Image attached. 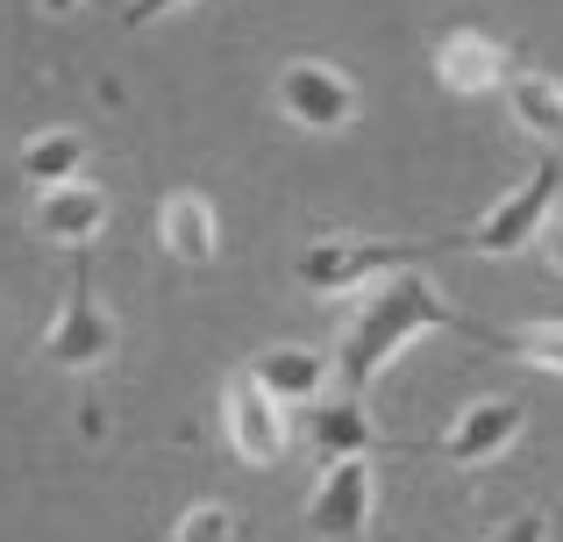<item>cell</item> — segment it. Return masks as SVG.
<instances>
[{
	"label": "cell",
	"mask_w": 563,
	"mask_h": 542,
	"mask_svg": "<svg viewBox=\"0 0 563 542\" xmlns=\"http://www.w3.org/2000/svg\"><path fill=\"white\" fill-rule=\"evenodd\" d=\"M493 343L514 364H536V372L563 378V321H514V329H493Z\"/></svg>",
	"instance_id": "16"
},
{
	"label": "cell",
	"mask_w": 563,
	"mask_h": 542,
	"mask_svg": "<svg viewBox=\"0 0 563 542\" xmlns=\"http://www.w3.org/2000/svg\"><path fill=\"white\" fill-rule=\"evenodd\" d=\"M556 200H563V157L542 151L536 165H528V179L514 186V193H499L493 208L478 214V229H471V251H478V257H514V251H528V243L542 236V222L556 214Z\"/></svg>",
	"instance_id": "4"
},
{
	"label": "cell",
	"mask_w": 563,
	"mask_h": 542,
	"mask_svg": "<svg viewBox=\"0 0 563 542\" xmlns=\"http://www.w3.org/2000/svg\"><path fill=\"white\" fill-rule=\"evenodd\" d=\"M542 257H550V272H563V214H550V222H542Z\"/></svg>",
	"instance_id": "19"
},
{
	"label": "cell",
	"mask_w": 563,
	"mask_h": 542,
	"mask_svg": "<svg viewBox=\"0 0 563 542\" xmlns=\"http://www.w3.org/2000/svg\"><path fill=\"white\" fill-rule=\"evenodd\" d=\"M378 521V472L372 457H321V486L307 493V535L357 542Z\"/></svg>",
	"instance_id": "6"
},
{
	"label": "cell",
	"mask_w": 563,
	"mask_h": 542,
	"mask_svg": "<svg viewBox=\"0 0 563 542\" xmlns=\"http://www.w3.org/2000/svg\"><path fill=\"white\" fill-rule=\"evenodd\" d=\"M172 535L179 542H229L235 535V507H186Z\"/></svg>",
	"instance_id": "17"
},
{
	"label": "cell",
	"mask_w": 563,
	"mask_h": 542,
	"mask_svg": "<svg viewBox=\"0 0 563 542\" xmlns=\"http://www.w3.org/2000/svg\"><path fill=\"white\" fill-rule=\"evenodd\" d=\"M307 443L321 450V457H372L378 450V421L372 407H364V392H343V400H307Z\"/></svg>",
	"instance_id": "13"
},
{
	"label": "cell",
	"mask_w": 563,
	"mask_h": 542,
	"mask_svg": "<svg viewBox=\"0 0 563 542\" xmlns=\"http://www.w3.org/2000/svg\"><path fill=\"white\" fill-rule=\"evenodd\" d=\"M507 71H514L507 43L485 36V29H442V36H435V79H442V93H456V100L499 93Z\"/></svg>",
	"instance_id": "10"
},
{
	"label": "cell",
	"mask_w": 563,
	"mask_h": 542,
	"mask_svg": "<svg viewBox=\"0 0 563 542\" xmlns=\"http://www.w3.org/2000/svg\"><path fill=\"white\" fill-rule=\"evenodd\" d=\"M421 243H372V236H314L300 257H292V286L321 292V300H350L364 292L372 278L399 272V265H421Z\"/></svg>",
	"instance_id": "3"
},
{
	"label": "cell",
	"mask_w": 563,
	"mask_h": 542,
	"mask_svg": "<svg viewBox=\"0 0 563 542\" xmlns=\"http://www.w3.org/2000/svg\"><path fill=\"white\" fill-rule=\"evenodd\" d=\"M29 229L57 251H93L100 229H108V193L93 179H57V186H36V208H29Z\"/></svg>",
	"instance_id": "9"
},
{
	"label": "cell",
	"mask_w": 563,
	"mask_h": 542,
	"mask_svg": "<svg viewBox=\"0 0 563 542\" xmlns=\"http://www.w3.org/2000/svg\"><path fill=\"white\" fill-rule=\"evenodd\" d=\"M221 435H229V450L250 464V472H272L278 450H286V407H278L250 372H235L229 386H221Z\"/></svg>",
	"instance_id": "8"
},
{
	"label": "cell",
	"mask_w": 563,
	"mask_h": 542,
	"mask_svg": "<svg viewBox=\"0 0 563 542\" xmlns=\"http://www.w3.org/2000/svg\"><path fill=\"white\" fill-rule=\"evenodd\" d=\"M521 429H528V407L514 400V392H485V400H471L464 414L450 421L442 464H450V472H485V464H499L521 443Z\"/></svg>",
	"instance_id": "7"
},
{
	"label": "cell",
	"mask_w": 563,
	"mask_h": 542,
	"mask_svg": "<svg viewBox=\"0 0 563 542\" xmlns=\"http://www.w3.org/2000/svg\"><path fill=\"white\" fill-rule=\"evenodd\" d=\"M86 151H93V143H86L79 129H36V136L14 151V165H22L29 186H57V179H79L86 172Z\"/></svg>",
	"instance_id": "15"
},
{
	"label": "cell",
	"mask_w": 563,
	"mask_h": 542,
	"mask_svg": "<svg viewBox=\"0 0 563 542\" xmlns=\"http://www.w3.org/2000/svg\"><path fill=\"white\" fill-rule=\"evenodd\" d=\"M272 100H278V114H286L292 129H307V136H343V129L357 122V86H350V71L321 65V57H292V65L278 71Z\"/></svg>",
	"instance_id": "5"
},
{
	"label": "cell",
	"mask_w": 563,
	"mask_h": 542,
	"mask_svg": "<svg viewBox=\"0 0 563 542\" xmlns=\"http://www.w3.org/2000/svg\"><path fill=\"white\" fill-rule=\"evenodd\" d=\"M114 350H122V321L93 292V257L71 251V292L57 307V321L43 329V364H57V372H108Z\"/></svg>",
	"instance_id": "2"
},
{
	"label": "cell",
	"mask_w": 563,
	"mask_h": 542,
	"mask_svg": "<svg viewBox=\"0 0 563 542\" xmlns=\"http://www.w3.org/2000/svg\"><path fill=\"white\" fill-rule=\"evenodd\" d=\"M243 372L257 378L278 407H307V400H321V392L335 386V357L329 350H307V343H272V350H257Z\"/></svg>",
	"instance_id": "12"
},
{
	"label": "cell",
	"mask_w": 563,
	"mask_h": 542,
	"mask_svg": "<svg viewBox=\"0 0 563 542\" xmlns=\"http://www.w3.org/2000/svg\"><path fill=\"white\" fill-rule=\"evenodd\" d=\"M499 93H507L514 122H521L528 136H542V143H563V79H550V71H536V65H514Z\"/></svg>",
	"instance_id": "14"
},
{
	"label": "cell",
	"mask_w": 563,
	"mask_h": 542,
	"mask_svg": "<svg viewBox=\"0 0 563 542\" xmlns=\"http://www.w3.org/2000/svg\"><path fill=\"white\" fill-rule=\"evenodd\" d=\"M350 300H357V307H350V329H343V343H335V378H343V392H372L378 378L421 343V335L464 329V314L428 286L421 265L385 272L364 292H350Z\"/></svg>",
	"instance_id": "1"
},
{
	"label": "cell",
	"mask_w": 563,
	"mask_h": 542,
	"mask_svg": "<svg viewBox=\"0 0 563 542\" xmlns=\"http://www.w3.org/2000/svg\"><path fill=\"white\" fill-rule=\"evenodd\" d=\"M157 251L179 257L186 272H207L221 257V214L207 193H192V186H179V193L157 200Z\"/></svg>",
	"instance_id": "11"
},
{
	"label": "cell",
	"mask_w": 563,
	"mask_h": 542,
	"mask_svg": "<svg viewBox=\"0 0 563 542\" xmlns=\"http://www.w3.org/2000/svg\"><path fill=\"white\" fill-rule=\"evenodd\" d=\"M179 8H192V0H136V8H129V29H151L157 14H179Z\"/></svg>",
	"instance_id": "18"
}]
</instances>
